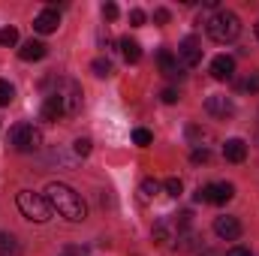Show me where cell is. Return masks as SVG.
Instances as JSON below:
<instances>
[{
    "mask_svg": "<svg viewBox=\"0 0 259 256\" xmlns=\"http://www.w3.org/2000/svg\"><path fill=\"white\" fill-rule=\"evenodd\" d=\"M46 199H49L52 211H58L61 217L72 220V223L84 220V214H88V208H84L81 196L72 190V187H66V184H58V181H52V184L46 187Z\"/></svg>",
    "mask_w": 259,
    "mask_h": 256,
    "instance_id": "6da1fadb",
    "label": "cell"
},
{
    "mask_svg": "<svg viewBox=\"0 0 259 256\" xmlns=\"http://www.w3.org/2000/svg\"><path fill=\"white\" fill-rule=\"evenodd\" d=\"M205 30H208V36H211L214 42L223 46V42L238 39V33H241V18H238L235 12H229V9H220V12H214V15L208 18Z\"/></svg>",
    "mask_w": 259,
    "mask_h": 256,
    "instance_id": "7a4b0ae2",
    "label": "cell"
},
{
    "mask_svg": "<svg viewBox=\"0 0 259 256\" xmlns=\"http://www.w3.org/2000/svg\"><path fill=\"white\" fill-rule=\"evenodd\" d=\"M49 94L61 103L64 118H75V115H78V109H81V84H78V81H72V78H58Z\"/></svg>",
    "mask_w": 259,
    "mask_h": 256,
    "instance_id": "3957f363",
    "label": "cell"
},
{
    "mask_svg": "<svg viewBox=\"0 0 259 256\" xmlns=\"http://www.w3.org/2000/svg\"><path fill=\"white\" fill-rule=\"evenodd\" d=\"M15 202H18V211H21L27 220H33V223H46V220H52V205H49V199H46L42 193L21 190Z\"/></svg>",
    "mask_w": 259,
    "mask_h": 256,
    "instance_id": "277c9868",
    "label": "cell"
},
{
    "mask_svg": "<svg viewBox=\"0 0 259 256\" xmlns=\"http://www.w3.org/2000/svg\"><path fill=\"white\" fill-rule=\"evenodd\" d=\"M9 145L18 154H33V151L42 148V133L33 124H15V127L9 130Z\"/></svg>",
    "mask_w": 259,
    "mask_h": 256,
    "instance_id": "5b68a950",
    "label": "cell"
},
{
    "mask_svg": "<svg viewBox=\"0 0 259 256\" xmlns=\"http://www.w3.org/2000/svg\"><path fill=\"white\" fill-rule=\"evenodd\" d=\"M187 223H190V214H181V217H160V220L154 223V244H157V247L175 244L178 232H181Z\"/></svg>",
    "mask_w": 259,
    "mask_h": 256,
    "instance_id": "8992f818",
    "label": "cell"
},
{
    "mask_svg": "<svg viewBox=\"0 0 259 256\" xmlns=\"http://www.w3.org/2000/svg\"><path fill=\"white\" fill-rule=\"evenodd\" d=\"M232 196H235V187L232 184H205V187H199V193H196V199L199 202H208V205H226Z\"/></svg>",
    "mask_w": 259,
    "mask_h": 256,
    "instance_id": "52a82bcc",
    "label": "cell"
},
{
    "mask_svg": "<svg viewBox=\"0 0 259 256\" xmlns=\"http://www.w3.org/2000/svg\"><path fill=\"white\" fill-rule=\"evenodd\" d=\"M199 61H202V42H199L196 36H184V39L178 42V64L196 66Z\"/></svg>",
    "mask_w": 259,
    "mask_h": 256,
    "instance_id": "ba28073f",
    "label": "cell"
},
{
    "mask_svg": "<svg viewBox=\"0 0 259 256\" xmlns=\"http://www.w3.org/2000/svg\"><path fill=\"white\" fill-rule=\"evenodd\" d=\"M205 109H208V115H214V118H232V115H235V103H232L229 97H223V94L208 97V100H205Z\"/></svg>",
    "mask_w": 259,
    "mask_h": 256,
    "instance_id": "9c48e42d",
    "label": "cell"
},
{
    "mask_svg": "<svg viewBox=\"0 0 259 256\" xmlns=\"http://www.w3.org/2000/svg\"><path fill=\"white\" fill-rule=\"evenodd\" d=\"M214 232L223 241H235L241 235V223H238V217H217L214 220Z\"/></svg>",
    "mask_w": 259,
    "mask_h": 256,
    "instance_id": "30bf717a",
    "label": "cell"
},
{
    "mask_svg": "<svg viewBox=\"0 0 259 256\" xmlns=\"http://www.w3.org/2000/svg\"><path fill=\"white\" fill-rule=\"evenodd\" d=\"M157 64H160V72H163L166 78H181V75H184V72H181V64H178V55L169 52V49H163V52L157 55Z\"/></svg>",
    "mask_w": 259,
    "mask_h": 256,
    "instance_id": "8fae6325",
    "label": "cell"
},
{
    "mask_svg": "<svg viewBox=\"0 0 259 256\" xmlns=\"http://www.w3.org/2000/svg\"><path fill=\"white\" fill-rule=\"evenodd\" d=\"M58 24H61L58 9H42V12L33 18V30H36V33H55V30H58Z\"/></svg>",
    "mask_w": 259,
    "mask_h": 256,
    "instance_id": "7c38bea8",
    "label": "cell"
},
{
    "mask_svg": "<svg viewBox=\"0 0 259 256\" xmlns=\"http://www.w3.org/2000/svg\"><path fill=\"white\" fill-rule=\"evenodd\" d=\"M211 75H214L217 81H229V78L235 75V61H232L229 55H217V58L211 61Z\"/></svg>",
    "mask_w": 259,
    "mask_h": 256,
    "instance_id": "4fadbf2b",
    "label": "cell"
},
{
    "mask_svg": "<svg viewBox=\"0 0 259 256\" xmlns=\"http://www.w3.org/2000/svg\"><path fill=\"white\" fill-rule=\"evenodd\" d=\"M46 55H49V46L39 42V39H27V42L18 49V58H21V61H42Z\"/></svg>",
    "mask_w": 259,
    "mask_h": 256,
    "instance_id": "5bb4252c",
    "label": "cell"
},
{
    "mask_svg": "<svg viewBox=\"0 0 259 256\" xmlns=\"http://www.w3.org/2000/svg\"><path fill=\"white\" fill-rule=\"evenodd\" d=\"M223 157H226L229 163H244V157H247L244 139H229V142L223 145Z\"/></svg>",
    "mask_w": 259,
    "mask_h": 256,
    "instance_id": "9a60e30c",
    "label": "cell"
},
{
    "mask_svg": "<svg viewBox=\"0 0 259 256\" xmlns=\"http://www.w3.org/2000/svg\"><path fill=\"white\" fill-rule=\"evenodd\" d=\"M121 55H124L127 64H139V61H142V46H139L136 39L124 36V39H121Z\"/></svg>",
    "mask_w": 259,
    "mask_h": 256,
    "instance_id": "2e32d148",
    "label": "cell"
},
{
    "mask_svg": "<svg viewBox=\"0 0 259 256\" xmlns=\"http://www.w3.org/2000/svg\"><path fill=\"white\" fill-rule=\"evenodd\" d=\"M42 118L46 121H61L64 118V109H61V103L52 94H46V100H42Z\"/></svg>",
    "mask_w": 259,
    "mask_h": 256,
    "instance_id": "e0dca14e",
    "label": "cell"
},
{
    "mask_svg": "<svg viewBox=\"0 0 259 256\" xmlns=\"http://www.w3.org/2000/svg\"><path fill=\"white\" fill-rule=\"evenodd\" d=\"M0 256H21V247H18V238L15 235L0 232Z\"/></svg>",
    "mask_w": 259,
    "mask_h": 256,
    "instance_id": "ac0fdd59",
    "label": "cell"
},
{
    "mask_svg": "<svg viewBox=\"0 0 259 256\" xmlns=\"http://www.w3.org/2000/svg\"><path fill=\"white\" fill-rule=\"evenodd\" d=\"M91 69H94V75H100V78H109V75L115 72V66H112L109 58H97V61L91 64Z\"/></svg>",
    "mask_w": 259,
    "mask_h": 256,
    "instance_id": "d6986e66",
    "label": "cell"
},
{
    "mask_svg": "<svg viewBox=\"0 0 259 256\" xmlns=\"http://www.w3.org/2000/svg\"><path fill=\"white\" fill-rule=\"evenodd\" d=\"M15 42H18V30H15V27H3V30H0V46L12 49Z\"/></svg>",
    "mask_w": 259,
    "mask_h": 256,
    "instance_id": "ffe728a7",
    "label": "cell"
},
{
    "mask_svg": "<svg viewBox=\"0 0 259 256\" xmlns=\"http://www.w3.org/2000/svg\"><path fill=\"white\" fill-rule=\"evenodd\" d=\"M12 97H15V88H12L6 78H0V106H9Z\"/></svg>",
    "mask_w": 259,
    "mask_h": 256,
    "instance_id": "44dd1931",
    "label": "cell"
},
{
    "mask_svg": "<svg viewBox=\"0 0 259 256\" xmlns=\"http://www.w3.org/2000/svg\"><path fill=\"white\" fill-rule=\"evenodd\" d=\"M133 142H136V145H139V148H148V145H151V142H154V136H151V130H133Z\"/></svg>",
    "mask_w": 259,
    "mask_h": 256,
    "instance_id": "7402d4cb",
    "label": "cell"
},
{
    "mask_svg": "<svg viewBox=\"0 0 259 256\" xmlns=\"http://www.w3.org/2000/svg\"><path fill=\"white\" fill-rule=\"evenodd\" d=\"M163 190L169 193V196H181L184 193V184H181V178H166L163 181Z\"/></svg>",
    "mask_w": 259,
    "mask_h": 256,
    "instance_id": "603a6c76",
    "label": "cell"
},
{
    "mask_svg": "<svg viewBox=\"0 0 259 256\" xmlns=\"http://www.w3.org/2000/svg\"><path fill=\"white\" fill-rule=\"evenodd\" d=\"M157 193H160V184H157L154 178H145V181H142V196H145V199H154Z\"/></svg>",
    "mask_w": 259,
    "mask_h": 256,
    "instance_id": "cb8c5ba5",
    "label": "cell"
},
{
    "mask_svg": "<svg viewBox=\"0 0 259 256\" xmlns=\"http://www.w3.org/2000/svg\"><path fill=\"white\" fill-rule=\"evenodd\" d=\"M187 139H190V142H208V139H211V133H208V130H202V127H187Z\"/></svg>",
    "mask_w": 259,
    "mask_h": 256,
    "instance_id": "d4e9b609",
    "label": "cell"
},
{
    "mask_svg": "<svg viewBox=\"0 0 259 256\" xmlns=\"http://www.w3.org/2000/svg\"><path fill=\"white\" fill-rule=\"evenodd\" d=\"M190 160H193V163H208V160H211V151H208V148H196L193 154H190Z\"/></svg>",
    "mask_w": 259,
    "mask_h": 256,
    "instance_id": "484cf974",
    "label": "cell"
},
{
    "mask_svg": "<svg viewBox=\"0 0 259 256\" xmlns=\"http://www.w3.org/2000/svg\"><path fill=\"white\" fill-rule=\"evenodd\" d=\"M75 154L78 157H88L91 154V139H75Z\"/></svg>",
    "mask_w": 259,
    "mask_h": 256,
    "instance_id": "4316f807",
    "label": "cell"
},
{
    "mask_svg": "<svg viewBox=\"0 0 259 256\" xmlns=\"http://www.w3.org/2000/svg\"><path fill=\"white\" fill-rule=\"evenodd\" d=\"M103 18H106V21H115V18H118V6H115V3H106V6H103Z\"/></svg>",
    "mask_w": 259,
    "mask_h": 256,
    "instance_id": "83f0119b",
    "label": "cell"
},
{
    "mask_svg": "<svg viewBox=\"0 0 259 256\" xmlns=\"http://www.w3.org/2000/svg\"><path fill=\"white\" fill-rule=\"evenodd\" d=\"M130 24H133V27H142V24H145V12H142V9H133V12H130Z\"/></svg>",
    "mask_w": 259,
    "mask_h": 256,
    "instance_id": "f1b7e54d",
    "label": "cell"
},
{
    "mask_svg": "<svg viewBox=\"0 0 259 256\" xmlns=\"http://www.w3.org/2000/svg\"><path fill=\"white\" fill-rule=\"evenodd\" d=\"M160 97H163V103H169V106H172V103H178V91H175V88H166Z\"/></svg>",
    "mask_w": 259,
    "mask_h": 256,
    "instance_id": "f546056e",
    "label": "cell"
},
{
    "mask_svg": "<svg viewBox=\"0 0 259 256\" xmlns=\"http://www.w3.org/2000/svg\"><path fill=\"white\" fill-rule=\"evenodd\" d=\"M241 88H244V91H250V94H256V91H259V75H250Z\"/></svg>",
    "mask_w": 259,
    "mask_h": 256,
    "instance_id": "4dcf8cb0",
    "label": "cell"
},
{
    "mask_svg": "<svg viewBox=\"0 0 259 256\" xmlns=\"http://www.w3.org/2000/svg\"><path fill=\"white\" fill-rule=\"evenodd\" d=\"M154 21L157 24H169V9H157L154 12Z\"/></svg>",
    "mask_w": 259,
    "mask_h": 256,
    "instance_id": "1f68e13d",
    "label": "cell"
},
{
    "mask_svg": "<svg viewBox=\"0 0 259 256\" xmlns=\"http://www.w3.org/2000/svg\"><path fill=\"white\" fill-rule=\"evenodd\" d=\"M226 256H253V253H250L247 247H232V250H229Z\"/></svg>",
    "mask_w": 259,
    "mask_h": 256,
    "instance_id": "d6a6232c",
    "label": "cell"
},
{
    "mask_svg": "<svg viewBox=\"0 0 259 256\" xmlns=\"http://www.w3.org/2000/svg\"><path fill=\"white\" fill-rule=\"evenodd\" d=\"M256 36H259V24H256Z\"/></svg>",
    "mask_w": 259,
    "mask_h": 256,
    "instance_id": "836d02e7",
    "label": "cell"
}]
</instances>
